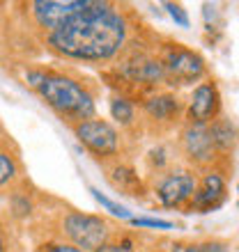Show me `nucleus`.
I'll list each match as a JSON object with an SVG mask.
<instances>
[{
    "instance_id": "f257e3e1",
    "label": "nucleus",
    "mask_w": 239,
    "mask_h": 252,
    "mask_svg": "<svg viewBox=\"0 0 239 252\" xmlns=\"http://www.w3.org/2000/svg\"><path fill=\"white\" fill-rule=\"evenodd\" d=\"M126 37L122 14L108 2L92 0L85 12L76 14L48 34V44L74 60H108L118 53Z\"/></svg>"
},
{
    "instance_id": "f03ea898",
    "label": "nucleus",
    "mask_w": 239,
    "mask_h": 252,
    "mask_svg": "<svg viewBox=\"0 0 239 252\" xmlns=\"http://www.w3.org/2000/svg\"><path fill=\"white\" fill-rule=\"evenodd\" d=\"M37 92L44 96L48 106L55 113L67 117L69 122H85L94 115V103L92 96L83 90V87L72 78L65 76H48L41 80V85L37 87Z\"/></svg>"
},
{
    "instance_id": "7ed1b4c3",
    "label": "nucleus",
    "mask_w": 239,
    "mask_h": 252,
    "mask_svg": "<svg viewBox=\"0 0 239 252\" xmlns=\"http://www.w3.org/2000/svg\"><path fill=\"white\" fill-rule=\"evenodd\" d=\"M65 234L74 241V246L79 248V250L97 252L101 246H106L108 225H106V220H101L99 216L72 211L65 218Z\"/></svg>"
},
{
    "instance_id": "20e7f679",
    "label": "nucleus",
    "mask_w": 239,
    "mask_h": 252,
    "mask_svg": "<svg viewBox=\"0 0 239 252\" xmlns=\"http://www.w3.org/2000/svg\"><path fill=\"white\" fill-rule=\"evenodd\" d=\"M90 5H92V0H35L33 14L41 28L53 32L65 21L85 12Z\"/></svg>"
},
{
    "instance_id": "39448f33",
    "label": "nucleus",
    "mask_w": 239,
    "mask_h": 252,
    "mask_svg": "<svg viewBox=\"0 0 239 252\" xmlns=\"http://www.w3.org/2000/svg\"><path fill=\"white\" fill-rule=\"evenodd\" d=\"M161 64H163V71H166L168 78L177 80L179 85L193 83V80H198L205 73L202 58L198 53L189 51V48H182L179 44H175L173 48H168L166 60L161 62Z\"/></svg>"
},
{
    "instance_id": "423d86ee",
    "label": "nucleus",
    "mask_w": 239,
    "mask_h": 252,
    "mask_svg": "<svg viewBox=\"0 0 239 252\" xmlns=\"http://www.w3.org/2000/svg\"><path fill=\"white\" fill-rule=\"evenodd\" d=\"M76 135L97 156H113L118 152V133L108 122L85 120L76 124Z\"/></svg>"
},
{
    "instance_id": "0eeeda50",
    "label": "nucleus",
    "mask_w": 239,
    "mask_h": 252,
    "mask_svg": "<svg viewBox=\"0 0 239 252\" xmlns=\"http://www.w3.org/2000/svg\"><path fill=\"white\" fill-rule=\"evenodd\" d=\"M196 192V177L189 172H175L168 174L166 179L157 186V195H159L163 206H182L186 199L193 197Z\"/></svg>"
},
{
    "instance_id": "6e6552de",
    "label": "nucleus",
    "mask_w": 239,
    "mask_h": 252,
    "mask_svg": "<svg viewBox=\"0 0 239 252\" xmlns=\"http://www.w3.org/2000/svg\"><path fill=\"white\" fill-rule=\"evenodd\" d=\"M221 96L214 83H202L193 90L191 103H189V120L193 124H207L219 115Z\"/></svg>"
},
{
    "instance_id": "1a4fd4ad",
    "label": "nucleus",
    "mask_w": 239,
    "mask_h": 252,
    "mask_svg": "<svg viewBox=\"0 0 239 252\" xmlns=\"http://www.w3.org/2000/svg\"><path fill=\"white\" fill-rule=\"evenodd\" d=\"M184 152L186 156L196 163H209L216 154V147L212 142V135H209V126L207 124H191L184 131Z\"/></svg>"
},
{
    "instance_id": "9d476101",
    "label": "nucleus",
    "mask_w": 239,
    "mask_h": 252,
    "mask_svg": "<svg viewBox=\"0 0 239 252\" xmlns=\"http://www.w3.org/2000/svg\"><path fill=\"white\" fill-rule=\"evenodd\" d=\"M226 199V184L219 174H207L202 179V188H200L196 195H193V209L200 213L214 211L219 209L221 202Z\"/></svg>"
},
{
    "instance_id": "9b49d317",
    "label": "nucleus",
    "mask_w": 239,
    "mask_h": 252,
    "mask_svg": "<svg viewBox=\"0 0 239 252\" xmlns=\"http://www.w3.org/2000/svg\"><path fill=\"white\" fill-rule=\"evenodd\" d=\"M124 73L133 83H145V85H154V83H159V80L166 78L163 64L157 60H147V58H140V60L126 64Z\"/></svg>"
},
{
    "instance_id": "f8f14e48",
    "label": "nucleus",
    "mask_w": 239,
    "mask_h": 252,
    "mask_svg": "<svg viewBox=\"0 0 239 252\" xmlns=\"http://www.w3.org/2000/svg\"><path fill=\"white\" fill-rule=\"evenodd\" d=\"M145 110L154 120H173L179 110V103L170 94H161V96H152L150 101H145Z\"/></svg>"
},
{
    "instance_id": "ddd939ff",
    "label": "nucleus",
    "mask_w": 239,
    "mask_h": 252,
    "mask_svg": "<svg viewBox=\"0 0 239 252\" xmlns=\"http://www.w3.org/2000/svg\"><path fill=\"white\" fill-rule=\"evenodd\" d=\"M209 135H212L214 147L221 149V152H228V149L235 145V138H237L235 126L228 120H214L212 126H209Z\"/></svg>"
},
{
    "instance_id": "4468645a",
    "label": "nucleus",
    "mask_w": 239,
    "mask_h": 252,
    "mask_svg": "<svg viewBox=\"0 0 239 252\" xmlns=\"http://www.w3.org/2000/svg\"><path fill=\"white\" fill-rule=\"evenodd\" d=\"M90 192H92V197L99 202L106 211H111L113 216H118V218H124V220H131V213H129V209L122 204H118V202H113L111 197H106V195H101V190H97V188H90Z\"/></svg>"
},
{
    "instance_id": "2eb2a0df",
    "label": "nucleus",
    "mask_w": 239,
    "mask_h": 252,
    "mask_svg": "<svg viewBox=\"0 0 239 252\" xmlns=\"http://www.w3.org/2000/svg\"><path fill=\"white\" fill-rule=\"evenodd\" d=\"M111 115H113V120H118L120 124H131L133 106L126 99H113L111 101Z\"/></svg>"
},
{
    "instance_id": "dca6fc26",
    "label": "nucleus",
    "mask_w": 239,
    "mask_h": 252,
    "mask_svg": "<svg viewBox=\"0 0 239 252\" xmlns=\"http://www.w3.org/2000/svg\"><path fill=\"white\" fill-rule=\"evenodd\" d=\"M16 177V165L5 152H0V186H5Z\"/></svg>"
},
{
    "instance_id": "f3484780",
    "label": "nucleus",
    "mask_w": 239,
    "mask_h": 252,
    "mask_svg": "<svg viewBox=\"0 0 239 252\" xmlns=\"http://www.w3.org/2000/svg\"><path fill=\"white\" fill-rule=\"evenodd\" d=\"M163 7L168 9L170 19H173L179 28H189V26H191V21H189V14H186V9H184L182 5H175V2H166Z\"/></svg>"
},
{
    "instance_id": "a211bd4d",
    "label": "nucleus",
    "mask_w": 239,
    "mask_h": 252,
    "mask_svg": "<svg viewBox=\"0 0 239 252\" xmlns=\"http://www.w3.org/2000/svg\"><path fill=\"white\" fill-rule=\"evenodd\" d=\"M131 225L136 227H152V229H173V222L159 218H131Z\"/></svg>"
},
{
    "instance_id": "6ab92c4d",
    "label": "nucleus",
    "mask_w": 239,
    "mask_h": 252,
    "mask_svg": "<svg viewBox=\"0 0 239 252\" xmlns=\"http://www.w3.org/2000/svg\"><path fill=\"white\" fill-rule=\"evenodd\" d=\"M97 252H133V248L129 241H124V243H106V246H101Z\"/></svg>"
},
{
    "instance_id": "aec40b11",
    "label": "nucleus",
    "mask_w": 239,
    "mask_h": 252,
    "mask_svg": "<svg viewBox=\"0 0 239 252\" xmlns=\"http://www.w3.org/2000/svg\"><path fill=\"white\" fill-rule=\"evenodd\" d=\"M184 252H228L223 246H219V243H205V246H191L186 248Z\"/></svg>"
},
{
    "instance_id": "412c9836",
    "label": "nucleus",
    "mask_w": 239,
    "mask_h": 252,
    "mask_svg": "<svg viewBox=\"0 0 239 252\" xmlns=\"http://www.w3.org/2000/svg\"><path fill=\"white\" fill-rule=\"evenodd\" d=\"M44 78H46V73H44V71H28L26 73V80L35 87V90L41 85V80H44Z\"/></svg>"
},
{
    "instance_id": "4be33fe9",
    "label": "nucleus",
    "mask_w": 239,
    "mask_h": 252,
    "mask_svg": "<svg viewBox=\"0 0 239 252\" xmlns=\"http://www.w3.org/2000/svg\"><path fill=\"white\" fill-rule=\"evenodd\" d=\"M46 252H83V250H79L76 246H51Z\"/></svg>"
},
{
    "instance_id": "5701e85b",
    "label": "nucleus",
    "mask_w": 239,
    "mask_h": 252,
    "mask_svg": "<svg viewBox=\"0 0 239 252\" xmlns=\"http://www.w3.org/2000/svg\"><path fill=\"white\" fill-rule=\"evenodd\" d=\"M0 252H5V241H2V236H0Z\"/></svg>"
},
{
    "instance_id": "b1692460",
    "label": "nucleus",
    "mask_w": 239,
    "mask_h": 252,
    "mask_svg": "<svg viewBox=\"0 0 239 252\" xmlns=\"http://www.w3.org/2000/svg\"><path fill=\"white\" fill-rule=\"evenodd\" d=\"M237 190H239V188H237ZM237 206H239V202H237Z\"/></svg>"
}]
</instances>
